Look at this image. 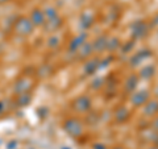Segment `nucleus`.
<instances>
[{"instance_id":"f257e3e1","label":"nucleus","mask_w":158,"mask_h":149,"mask_svg":"<svg viewBox=\"0 0 158 149\" xmlns=\"http://www.w3.org/2000/svg\"><path fill=\"white\" fill-rule=\"evenodd\" d=\"M15 28H16V31H17L19 34H28V32H31V29H32L31 24H29V21H27L25 19L20 20Z\"/></svg>"},{"instance_id":"f03ea898","label":"nucleus","mask_w":158,"mask_h":149,"mask_svg":"<svg viewBox=\"0 0 158 149\" xmlns=\"http://www.w3.org/2000/svg\"><path fill=\"white\" fill-rule=\"evenodd\" d=\"M4 2H7V0H0V3H4Z\"/></svg>"},{"instance_id":"7ed1b4c3","label":"nucleus","mask_w":158,"mask_h":149,"mask_svg":"<svg viewBox=\"0 0 158 149\" xmlns=\"http://www.w3.org/2000/svg\"><path fill=\"white\" fill-rule=\"evenodd\" d=\"M0 111H2V103H0Z\"/></svg>"}]
</instances>
